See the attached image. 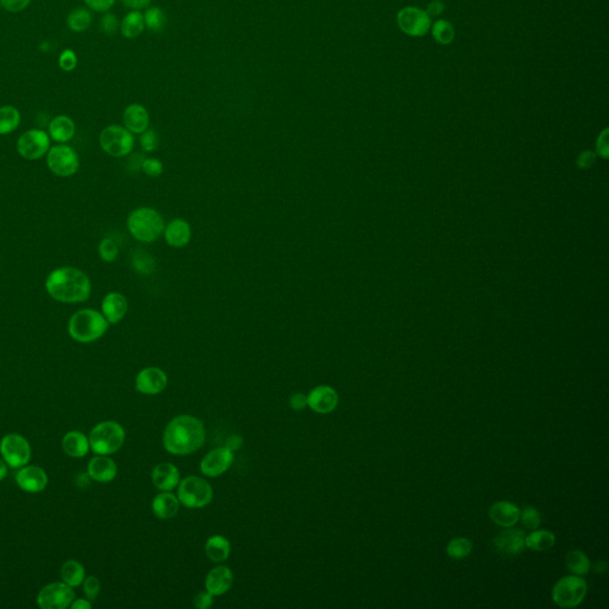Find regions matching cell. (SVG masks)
Masks as SVG:
<instances>
[{"label":"cell","instance_id":"obj_37","mask_svg":"<svg viewBox=\"0 0 609 609\" xmlns=\"http://www.w3.org/2000/svg\"><path fill=\"white\" fill-rule=\"evenodd\" d=\"M432 36L438 44H450L455 39V28L450 22L439 19L432 26Z\"/></svg>","mask_w":609,"mask_h":609},{"label":"cell","instance_id":"obj_31","mask_svg":"<svg viewBox=\"0 0 609 609\" xmlns=\"http://www.w3.org/2000/svg\"><path fill=\"white\" fill-rule=\"evenodd\" d=\"M21 112L17 108L11 105H5L0 108V136L12 133L18 129L21 124Z\"/></svg>","mask_w":609,"mask_h":609},{"label":"cell","instance_id":"obj_50","mask_svg":"<svg viewBox=\"0 0 609 609\" xmlns=\"http://www.w3.org/2000/svg\"><path fill=\"white\" fill-rule=\"evenodd\" d=\"M289 407L296 412L304 411V408L307 407V395H304V393L293 394L289 398Z\"/></svg>","mask_w":609,"mask_h":609},{"label":"cell","instance_id":"obj_15","mask_svg":"<svg viewBox=\"0 0 609 609\" xmlns=\"http://www.w3.org/2000/svg\"><path fill=\"white\" fill-rule=\"evenodd\" d=\"M167 374L156 367H149L141 370L135 381L136 391L144 395L160 394L167 388Z\"/></svg>","mask_w":609,"mask_h":609},{"label":"cell","instance_id":"obj_54","mask_svg":"<svg viewBox=\"0 0 609 609\" xmlns=\"http://www.w3.org/2000/svg\"><path fill=\"white\" fill-rule=\"evenodd\" d=\"M92 607L90 600H84V599H77L74 600L70 605L72 609H90Z\"/></svg>","mask_w":609,"mask_h":609},{"label":"cell","instance_id":"obj_26","mask_svg":"<svg viewBox=\"0 0 609 609\" xmlns=\"http://www.w3.org/2000/svg\"><path fill=\"white\" fill-rule=\"evenodd\" d=\"M151 510L159 519H172L180 510V501L172 492H161L153 500Z\"/></svg>","mask_w":609,"mask_h":609},{"label":"cell","instance_id":"obj_44","mask_svg":"<svg viewBox=\"0 0 609 609\" xmlns=\"http://www.w3.org/2000/svg\"><path fill=\"white\" fill-rule=\"evenodd\" d=\"M142 171L151 177H159L164 173V164L157 159H144L142 162Z\"/></svg>","mask_w":609,"mask_h":609},{"label":"cell","instance_id":"obj_4","mask_svg":"<svg viewBox=\"0 0 609 609\" xmlns=\"http://www.w3.org/2000/svg\"><path fill=\"white\" fill-rule=\"evenodd\" d=\"M128 230L135 240L153 243L164 233L166 223L162 215L151 207H139L128 217Z\"/></svg>","mask_w":609,"mask_h":609},{"label":"cell","instance_id":"obj_10","mask_svg":"<svg viewBox=\"0 0 609 609\" xmlns=\"http://www.w3.org/2000/svg\"><path fill=\"white\" fill-rule=\"evenodd\" d=\"M0 454L11 468H22L30 461V444L21 434H6L0 442Z\"/></svg>","mask_w":609,"mask_h":609},{"label":"cell","instance_id":"obj_43","mask_svg":"<svg viewBox=\"0 0 609 609\" xmlns=\"http://www.w3.org/2000/svg\"><path fill=\"white\" fill-rule=\"evenodd\" d=\"M77 56L72 49H65L59 57V67L65 72H72L77 68Z\"/></svg>","mask_w":609,"mask_h":609},{"label":"cell","instance_id":"obj_3","mask_svg":"<svg viewBox=\"0 0 609 609\" xmlns=\"http://www.w3.org/2000/svg\"><path fill=\"white\" fill-rule=\"evenodd\" d=\"M108 320L103 313L93 309H82L68 320V334L77 343H93L108 330Z\"/></svg>","mask_w":609,"mask_h":609},{"label":"cell","instance_id":"obj_46","mask_svg":"<svg viewBox=\"0 0 609 609\" xmlns=\"http://www.w3.org/2000/svg\"><path fill=\"white\" fill-rule=\"evenodd\" d=\"M31 0H0L1 8L8 12H22L30 5Z\"/></svg>","mask_w":609,"mask_h":609},{"label":"cell","instance_id":"obj_30","mask_svg":"<svg viewBox=\"0 0 609 609\" xmlns=\"http://www.w3.org/2000/svg\"><path fill=\"white\" fill-rule=\"evenodd\" d=\"M556 544V536L554 533L550 532L548 530H539L530 533L528 536H525V545L526 548L533 551H548L552 549Z\"/></svg>","mask_w":609,"mask_h":609},{"label":"cell","instance_id":"obj_34","mask_svg":"<svg viewBox=\"0 0 609 609\" xmlns=\"http://www.w3.org/2000/svg\"><path fill=\"white\" fill-rule=\"evenodd\" d=\"M566 568L577 576L587 575L590 570V561L587 557V554L579 551V550H574L568 552L566 557Z\"/></svg>","mask_w":609,"mask_h":609},{"label":"cell","instance_id":"obj_27","mask_svg":"<svg viewBox=\"0 0 609 609\" xmlns=\"http://www.w3.org/2000/svg\"><path fill=\"white\" fill-rule=\"evenodd\" d=\"M77 133V125L74 123V120L70 117L60 115L52 118V122L49 123L48 128V135L52 138V141L65 144L67 142L72 141Z\"/></svg>","mask_w":609,"mask_h":609},{"label":"cell","instance_id":"obj_12","mask_svg":"<svg viewBox=\"0 0 609 609\" xmlns=\"http://www.w3.org/2000/svg\"><path fill=\"white\" fill-rule=\"evenodd\" d=\"M74 597L72 587L65 582H56L42 588L37 597V605L42 609H66L70 607Z\"/></svg>","mask_w":609,"mask_h":609},{"label":"cell","instance_id":"obj_7","mask_svg":"<svg viewBox=\"0 0 609 609\" xmlns=\"http://www.w3.org/2000/svg\"><path fill=\"white\" fill-rule=\"evenodd\" d=\"M587 592L588 584L582 576H566L554 584L552 600L558 607L574 608L582 603Z\"/></svg>","mask_w":609,"mask_h":609},{"label":"cell","instance_id":"obj_28","mask_svg":"<svg viewBox=\"0 0 609 609\" xmlns=\"http://www.w3.org/2000/svg\"><path fill=\"white\" fill-rule=\"evenodd\" d=\"M62 447L67 455L73 458H81L90 451V441L79 431H72L62 439Z\"/></svg>","mask_w":609,"mask_h":609},{"label":"cell","instance_id":"obj_2","mask_svg":"<svg viewBox=\"0 0 609 609\" xmlns=\"http://www.w3.org/2000/svg\"><path fill=\"white\" fill-rule=\"evenodd\" d=\"M44 287L52 299L62 304H81L90 299L92 293L88 275L74 267H60L50 271Z\"/></svg>","mask_w":609,"mask_h":609},{"label":"cell","instance_id":"obj_32","mask_svg":"<svg viewBox=\"0 0 609 609\" xmlns=\"http://www.w3.org/2000/svg\"><path fill=\"white\" fill-rule=\"evenodd\" d=\"M144 17L139 11H131L125 16L120 24L122 34L126 39H136L144 30Z\"/></svg>","mask_w":609,"mask_h":609},{"label":"cell","instance_id":"obj_17","mask_svg":"<svg viewBox=\"0 0 609 609\" xmlns=\"http://www.w3.org/2000/svg\"><path fill=\"white\" fill-rule=\"evenodd\" d=\"M338 403V393L330 386L316 387L307 395V407L319 414L334 412Z\"/></svg>","mask_w":609,"mask_h":609},{"label":"cell","instance_id":"obj_23","mask_svg":"<svg viewBox=\"0 0 609 609\" xmlns=\"http://www.w3.org/2000/svg\"><path fill=\"white\" fill-rule=\"evenodd\" d=\"M87 470L90 478L100 483L111 482L116 478L118 474V468L115 461L104 455H98L95 458L90 459Z\"/></svg>","mask_w":609,"mask_h":609},{"label":"cell","instance_id":"obj_11","mask_svg":"<svg viewBox=\"0 0 609 609\" xmlns=\"http://www.w3.org/2000/svg\"><path fill=\"white\" fill-rule=\"evenodd\" d=\"M16 148L23 159L36 161L48 154L50 149V137L44 130L31 129L19 136Z\"/></svg>","mask_w":609,"mask_h":609},{"label":"cell","instance_id":"obj_35","mask_svg":"<svg viewBox=\"0 0 609 609\" xmlns=\"http://www.w3.org/2000/svg\"><path fill=\"white\" fill-rule=\"evenodd\" d=\"M90 23H92V16L90 11L84 8L73 10L67 17V26L74 32L86 31L90 28Z\"/></svg>","mask_w":609,"mask_h":609},{"label":"cell","instance_id":"obj_52","mask_svg":"<svg viewBox=\"0 0 609 609\" xmlns=\"http://www.w3.org/2000/svg\"><path fill=\"white\" fill-rule=\"evenodd\" d=\"M242 445H243V438L238 436V434H233L226 441L225 447L232 451V452H235V451L240 450Z\"/></svg>","mask_w":609,"mask_h":609},{"label":"cell","instance_id":"obj_56","mask_svg":"<svg viewBox=\"0 0 609 609\" xmlns=\"http://www.w3.org/2000/svg\"><path fill=\"white\" fill-rule=\"evenodd\" d=\"M594 570H595V572H597V574H599V572H605V571L607 570V564H606V562H603V561L597 562V564H595V566H594Z\"/></svg>","mask_w":609,"mask_h":609},{"label":"cell","instance_id":"obj_41","mask_svg":"<svg viewBox=\"0 0 609 609\" xmlns=\"http://www.w3.org/2000/svg\"><path fill=\"white\" fill-rule=\"evenodd\" d=\"M519 520L523 523V526L528 530H536L541 526V512L532 506H526L523 511H520Z\"/></svg>","mask_w":609,"mask_h":609},{"label":"cell","instance_id":"obj_47","mask_svg":"<svg viewBox=\"0 0 609 609\" xmlns=\"http://www.w3.org/2000/svg\"><path fill=\"white\" fill-rule=\"evenodd\" d=\"M100 29L105 32V34L112 35L116 32L117 29H118V19H117L116 16L115 14H112V13H108V14H105L103 18H102V22H100Z\"/></svg>","mask_w":609,"mask_h":609},{"label":"cell","instance_id":"obj_24","mask_svg":"<svg viewBox=\"0 0 609 609\" xmlns=\"http://www.w3.org/2000/svg\"><path fill=\"white\" fill-rule=\"evenodd\" d=\"M520 510L510 501H499L490 507V518L501 528H513L519 521Z\"/></svg>","mask_w":609,"mask_h":609},{"label":"cell","instance_id":"obj_38","mask_svg":"<svg viewBox=\"0 0 609 609\" xmlns=\"http://www.w3.org/2000/svg\"><path fill=\"white\" fill-rule=\"evenodd\" d=\"M133 267L139 274L149 275L155 271V260L144 250L138 249L133 255Z\"/></svg>","mask_w":609,"mask_h":609},{"label":"cell","instance_id":"obj_16","mask_svg":"<svg viewBox=\"0 0 609 609\" xmlns=\"http://www.w3.org/2000/svg\"><path fill=\"white\" fill-rule=\"evenodd\" d=\"M494 549L505 557H515L523 554L526 548L525 534L521 530L508 528L493 539Z\"/></svg>","mask_w":609,"mask_h":609},{"label":"cell","instance_id":"obj_29","mask_svg":"<svg viewBox=\"0 0 609 609\" xmlns=\"http://www.w3.org/2000/svg\"><path fill=\"white\" fill-rule=\"evenodd\" d=\"M205 554L211 562L217 564L225 562L231 554L230 541L225 536L219 534L210 536L205 544Z\"/></svg>","mask_w":609,"mask_h":609},{"label":"cell","instance_id":"obj_49","mask_svg":"<svg viewBox=\"0 0 609 609\" xmlns=\"http://www.w3.org/2000/svg\"><path fill=\"white\" fill-rule=\"evenodd\" d=\"M84 1L95 12H106L116 3V0H84Z\"/></svg>","mask_w":609,"mask_h":609},{"label":"cell","instance_id":"obj_21","mask_svg":"<svg viewBox=\"0 0 609 609\" xmlns=\"http://www.w3.org/2000/svg\"><path fill=\"white\" fill-rule=\"evenodd\" d=\"M151 481L156 490L172 492L180 483V472L174 464L164 462L155 465L151 472Z\"/></svg>","mask_w":609,"mask_h":609},{"label":"cell","instance_id":"obj_22","mask_svg":"<svg viewBox=\"0 0 609 609\" xmlns=\"http://www.w3.org/2000/svg\"><path fill=\"white\" fill-rule=\"evenodd\" d=\"M164 235L168 245L173 248H184L192 238V229L185 219H173L166 225Z\"/></svg>","mask_w":609,"mask_h":609},{"label":"cell","instance_id":"obj_6","mask_svg":"<svg viewBox=\"0 0 609 609\" xmlns=\"http://www.w3.org/2000/svg\"><path fill=\"white\" fill-rule=\"evenodd\" d=\"M176 496L182 506L197 510L210 505L213 499V490L205 478L191 475L180 481Z\"/></svg>","mask_w":609,"mask_h":609},{"label":"cell","instance_id":"obj_39","mask_svg":"<svg viewBox=\"0 0 609 609\" xmlns=\"http://www.w3.org/2000/svg\"><path fill=\"white\" fill-rule=\"evenodd\" d=\"M144 23L148 26V29H151L155 32H160V31L164 30L166 23H167V18H166L164 11L160 8H151L146 11V16H144Z\"/></svg>","mask_w":609,"mask_h":609},{"label":"cell","instance_id":"obj_36","mask_svg":"<svg viewBox=\"0 0 609 609\" xmlns=\"http://www.w3.org/2000/svg\"><path fill=\"white\" fill-rule=\"evenodd\" d=\"M472 543L467 538H455L446 546V554L456 561L464 559L472 554Z\"/></svg>","mask_w":609,"mask_h":609},{"label":"cell","instance_id":"obj_8","mask_svg":"<svg viewBox=\"0 0 609 609\" xmlns=\"http://www.w3.org/2000/svg\"><path fill=\"white\" fill-rule=\"evenodd\" d=\"M99 143L102 149L112 157H124L133 151L135 138L125 126L110 125L100 133Z\"/></svg>","mask_w":609,"mask_h":609},{"label":"cell","instance_id":"obj_1","mask_svg":"<svg viewBox=\"0 0 609 609\" xmlns=\"http://www.w3.org/2000/svg\"><path fill=\"white\" fill-rule=\"evenodd\" d=\"M206 439V431L202 420L189 414L173 418L164 431V449L175 456H187L200 450Z\"/></svg>","mask_w":609,"mask_h":609},{"label":"cell","instance_id":"obj_9","mask_svg":"<svg viewBox=\"0 0 609 609\" xmlns=\"http://www.w3.org/2000/svg\"><path fill=\"white\" fill-rule=\"evenodd\" d=\"M47 166L52 174L60 177H70L79 171L80 160L72 146L59 144L48 151Z\"/></svg>","mask_w":609,"mask_h":609},{"label":"cell","instance_id":"obj_40","mask_svg":"<svg viewBox=\"0 0 609 609\" xmlns=\"http://www.w3.org/2000/svg\"><path fill=\"white\" fill-rule=\"evenodd\" d=\"M98 251L99 256L104 262L111 263V262L116 261L118 258L119 248L115 240L110 237H106L99 243Z\"/></svg>","mask_w":609,"mask_h":609},{"label":"cell","instance_id":"obj_51","mask_svg":"<svg viewBox=\"0 0 609 609\" xmlns=\"http://www.w3.org/2000/svg\"><path fill=\"white\" fill-rule=\"evenodd\" d=\"M444 4H443L441 0H432L431 3H429V6H427V11L426 13L429 14V17H438V16H441L442 14L443 11H444Z\"/></svg>","mask_w":609,"mask_h":609},{"label":"cell","instance_id":"obj_19","mask_svg":"<svg viewBox=\"0 0 609 609\" xmlns=\"http://www.w3.org/2000/svg\"><path fill=\"white\" fill-rule=\"evenodd\" d=\"M18 487L28 493H39L48 485V476L44 469L39 467H26L16 475Z\"/></svg>","mask_w":609,"mask_h":609},{"label":"cell","instance_id":"obj_5","mask_svg":"<svg viewBox=\"0 0 609 609\" xmlns=\"http://www.w3.org/2000/svg\"><path fill=\"white\" fill-rule=\"evenodd\" d=\"M90 447L97 455L110 456L120 450L125 442V431L116 421H103L90 431Z\"/></svg>","mask_w":609,"mask_h":609},{"label":"cell","instance_id":"obj_25","mask_svg":"<svg viewBox=\"0 0 609 609\" xmlns=\"http://www.w3.org/2000/svg\"><path fill=\"white\" fill-rule=\"evenodd\" d=\"M124 126L133 133H143L149 128V113L139 104H131L123 113Z\"/></svg>","mask_w":609,"mask_h":609},{"label":"cell","instance_id":"obj_53","mask_svg":"<svg viewBox=\"0 0 609 609\" xmlns=\"http://www.w3.org/2000/svg\"><path fill=\"white\" fill-rule=\"evenodd\" d=\"M123 4L130 9L141 10L148 8V5L151 4V0H122Z\"/></svg>","mask_w":609,"mask_h":609},{"label":"cell","instance_id":"obj_55","mask_svg":"<svg viewBox=\"0 0 609 609\" xmlns=\"http://www.w3.org/2000/svg\"><path fill=\"white\" fill-rule=\"evenodd\" d=\"M8 475V464L3 459H0V481L4 480Z\"/></svg>","mask_w":609,"mask_h":609},{"label":"cell","instance_id":"obj_42","mask_svg":"<svg viewBox=\"0 0 609 609\" xmlns=\"http://www.w3.org/2000/svg\"><path fill=\"white\" fill-rule=\"evenodd\" d=\"M139 143H141L143 151H146V153H153L159 146V136H157V133H155L154 130H146L144 133H141Z\"/></svg>","mask_w":609,"mask_h":609},{"label":"cell","instance_id":"obj_20","mask_svg":"<svg viewBox=\"0 0 609 609\" xmlns=\"http://www.w3.org/2000/svg\"><path fill=\"white\" fill-rule=\"evenodd\" d=\"M128 309L129 304L122 293H108L102 301V313L110 325L122 322L128 313Z\"/></svg>","mask_w":609,"mask_h":609},{"label":"cell","instance_id":"obj_57","mask_svg":"<svg viewBox=\"0 0 609 609\" xmlns=\"http://www.w3.org/2000/svg\"><path fill=\"white\" fill-rule=\"evenodd\" d=\"M0 8H1V4H0Z\"/></svg>","mask_w":609,"mask_h":609},{"label":"cell","instance_id":"obj_48","mask_svg":"<svg viewBox=\"0 0 609 609\" xmlns=\"http://www.w3.org/2000/svg\"><path fill=\"white\" fill-rule=\"evenodd\" d=\"M213 597H213L212 594H210V592H207V590L199 592L197 595L194 597V607L199 609L210 608L211 606L213 605Z\"/></svg>","mask_w":609,"mask_h":609},{"label":"cell","instance_id":"obj_18","mask_svg":"<svg viewBox=\"0 0 609 609\" xmlns=\"http://www.w3.org/2000/svg\"><path fill=\"white\" fill-rule=\"evenodd\" d=\"M232 586H233V574L231 569L222 564L212 568L205 579V589L215 597L226 594L231 589Z\"/></svg>","mask_w":609,"mask_h":609},{"label":"cell","instance_id":"obj_14","mask_svg":"<svg viewBox=\"0 0 609 609\" xmlns=\"http://www.w3.org/2000/svg\"><path fill=\"white\" fill-rule=\"evenodd\" d=\"M233 462V452L224 447L210 451L200 462V472L204 476L219 477L228 472Z\"/></svg>","mask_w":609,"mask_h":609},{"label":"cell","instance_id":"obj_33","mask_svg":"<svg viewBox=\"0 0 609 609\" xmlns=\"http://www.w3.org/2000/svg\"><path fill=\"white\" fill-rule=\"evenodd\" d=\"M61 577L69 587H79L85 581V569L77 561L70 559L61 568Z\"/></svg>","mask_w":609,"mask_h":609},{"label":"cell","instance_id":"obj_13","mask_svg":"<svg viewBox=\"0 0 609 609\" xmlns=\"http://www.w3.org/2000/svg\"><path fill=\"white\" fill-rule=\"evenodd\" d=\"M398 26L405 34L421 37L427 34L431 28V17L424 10L408 6L398 13Z\"/></svg>","mask_w":609,"mask_h":609},{"label":"cell","instance_id":"obj_45","mask_svg":"<svg viewBox=\"0 0 609 609\" xmlns=\"http://www.w3.org/2000/svg\"><path fill=\"white\" fill-rule=\"evenodd\" d=\"M84 590H85L87 599L90 602L97 600V597H99V592H100V581L95 576L87 577L84 581Z\"/></svg>","mask_w":609,"mask_h":609}]
</instances>
